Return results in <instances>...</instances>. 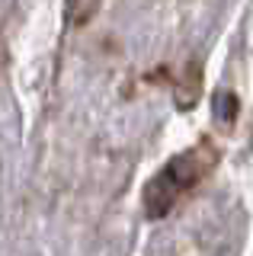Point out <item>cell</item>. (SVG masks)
Returning <instances> with one entry per match:
<instances>
[{"instance_id": "obj_1", "label": "cell", "mask_w": 253, "mask_h": 256, "mask_svg": "<svg viewBox=\"0 0 253 256\" xmlns=\"http://www.w3.org/2000/svg\"><path fill=\"white\" fill-rule=\"evenodd\" d=\"M212 164H215V150H212L208 144H199V148L180 154L176 160H170V164L164 166V173L148 186V212L151 214L167 212L183 192H189L205 173H208Z\"/></svg>"}]
</instances>
